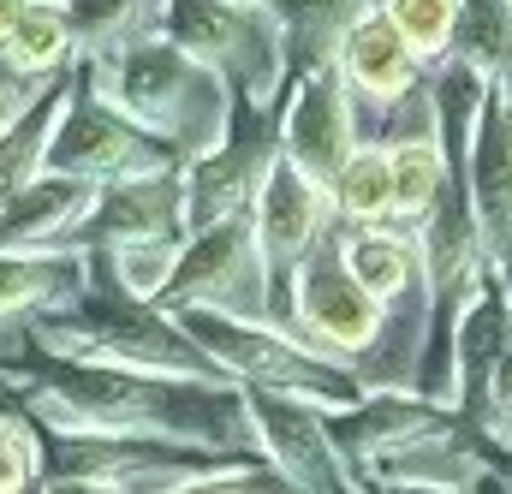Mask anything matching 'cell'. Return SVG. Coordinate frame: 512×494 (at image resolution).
I'll list each match as a JSON object with an SVG mask.
<instances>
[{"mask_svg":"<svg viewBox=\"0 0 512 494\" xmlns=\"http://www.w3.org/2000/svg\"><path fill=\"white\" fill-rule=\"evenodd\" d=\"M84 60H90L96 90L143 131L167 137L185 161L215 149L227 120H233L239 90L221 72H209L203 60H191L179 42H167L161 30H131L126 42L84 54Z\"/></svg>","mask_w":512,"mask_h":494,"instance_id":"6da1fadb","label":"cell"},{"mask_svg":"<svg viewBox=\"0 0 512 494\" xmlns=\"http://www.w3.org/2000/svg\"><path fill=\"white\" fill-rule=\"evenodd\" d=\"M167 316L185 328V340L215 370L233 375L239 387H268V393L304 399L316 411H340V405H352L364 393L358 375L340 370L322 346H304V340L268 328L262 316H239L227 304H173Z\"/></svg>","mask_w":512,"mask_h":494,"instance_id":"7a4b0ae2","label":"cell"},{"mask_svg":"<svg viewBox=\"0 0 512 494\" xmlns=\"http://www.w3.org/2000/svg\"><path fill=\"white\" fill-rule=\"evenodd\" d=\"M155 30L209 72H221L256 108H268L286 84V30L268 0H167Z\"/></svg>","mask_w":512,"mask_h":494,"instance_id":"3957f363","label":"cell"},{"mask_svg":"<svg viewBox=\"0 0 512 494\" xmlns=\"http://www.w3.org/2000/svg\"><path fill=\"white\" fill-rule=\"evenodd\" d=\"M42 346L60 358L84 364H126V370H161V375H221L161 304H84V310H42L30 322Z\"/></svg>","mask_w":512,"mask_h":494,"instance_id":"277c9868","label":"cell"},{"mask_svg":"<svg viewBox=\"0 0 512 494\" xmlns=\"http://www.w3.org/2000/svg\"><path fill=\"white\" fill-rule=\"evenodd\" d=\"M42 167H48V173H72V179L108 185V179H131V173H155V167H185V155H179L167 137L143 131L131 114H120V108L96 90L90 60L78 54L66 108H60V120L48 131V149H42Z\"/></svg>","mask_w":512,"mask_h":494,"instance_id":"5b68a950","label":"cell"},{"mask_svg":"<svg viewBox=\"0 0 512 494\" xmlns=\"http://www.w3.org/2000/svg\"><path fill=\"white\" fill-rule=\"evenodd\" d=\"M239 298H268V268H262V250H256V227L251 209L245 215H227V221H209V227H191L179 250H173V274L161 286V310L173 304H239Z\"/></svg>","mask_w":512,"mask_h":494,"instance_id":"8992f818","label":"cell"},{"mask_svg":"<svg viewBox=\"0 0 512 494\" xmlns=\"http://www.w3.org/2000/svg\"><path fill=\"white\" fill-rule=\"evenodd\" d=\"M274 155H280V137H274L268 108L239 96L221 143L185 161V227H209V221L245 215L256 185H262V167Z\"/></svg>","mask_w":512,"mask_h":494,"instance_id":"52a82bcc","label":"cell"},{"mask_svg":"<svg viewBox=\"0 0 512 494\" xmlns=\"http://www.w3.org/2000/svg\"><path fill=\"white\" fill-rule=\"evenodd\" d=\"M328 441L340 447V459L352 471H370L393 453L417 447V441H447L459 435V411L441 405L435 393H399V387H370L340 411H322Z\"/></svg>","mask_w":512,"mask_h":494,"instance_id":"ba28073f","label":"cell"},{"mask_svg":"<svg viewBox=\"0 0 512 494\" xmlns=\"http://www.w3.org/2000/svg\"><path fill=\"white\" fill-rule=\"evenodd\" d=\"M245 411H251L256 447L268 453V465L298 494H364L358 471L328 441L316 405L286 399V393H268V387H245Z\"/></svg>","mask_w":512,"mask_h":494,"instance_id":"9c48e42d","label":"cell"},{"mask_svg":"<svg viewBox=\"0 0 512 494\" xmlns=\"http://www.w3.org/2000/svg\"><path fill=\"white\" fill-rule=\"evenodd\" d=\"M274 137H280V155L292 167H304L316 185L334 191L340 167L352 161L358 149V131H352V84L334 60H316L310 72H298L280 120H274Z\"/></svg>","mask_w":512,"mask_h":494,"instance_id":"30bf717a","label":"cell"},{"mask_svg":"<svg viewBox=\"0 0 512 494\" xmlns=\"http://www.w3.org/2000/svg\"><path fill=\"white\" fill-rule=\"evenodd\" d=\"M286 304H292V322L310 328L328 352H370L387 322V304L352 280V268L340 262V245L310 250L286 274Z\"/></svg>","mask_w":512,"mask_h":494,"instance_id":"8fae6325","label":"cell"},{"mask_svg":"<svg viewBox=\"0 0 512 494\" xmlns=\"http://www.w3.org/2000/svg\"><path fill=\"white\" fill-rule=\"evenodd\" d=\"M465 191L471 221L483 239V262L507 280L512 268V78H489L483 114L465 149Z\"/></svg>","mask_w":512,"mask_h":494,"instance_id":"7c38bea8","label":"cell"},{"mask_svg":"<svg viewBox=\"0 0 512 494\" xmlns=\"http://www.w3.org/2000/svg\"><path fill=\"white\" fill-rule=\"evenodd\" d=\"M334 215V191L316 185L304 167H292L286 155H274L262 167V185L251 197V227H256V250L268 280H286L310 250L322 245V227Z\"/></svg>","mask_w":512,"mask_h":494,"instance_id":"4fadbf2b","label":"cell"},{"mask_svg":"<svg viewBox=\"0 0 512 494\" xmlns=\"http://www.w3.org/2000/svg\"><path fill=\"white\" fill-rule=\"evenodd\" d=\"M185 167H155V173H131L108 179L96 191V209L84 215V227L66 239L72 250H114L131 239H185Z\"/></svg>","mask_w":512,"mask_h":494,"instance_id":"5bb4252c","label":"cell"},{"mask_svg":"<svg viewBox=\"0 0 512 494\" xmlns=\"http://www.w3.org/2000/svg\"><path fill=\"white\" fill-rule=\"evenodd\" d=\"M334 66H340L346 84L364 90L370 102H399V96H411V84H417V72H423V60L411 54V42H405L399 24L387 18V6H364V12L340 30Z\"/></svg>","mask_w":512,"mask_h":494,"instance_id":"9a60e30c","label":"cell"},{"mask_svg":"<svg viewBox=\"0 0 512 494\" xmlns=\"http://www.w3.org/2000/svg\"><path fill=\"white\" fill-rule=\"evenodd\" d=\"M96 179H72V173H36L6 209H0V250H30V245H66L84 215L96 209Z\"/></svg>","mask_w":512,"mask_h":494,"instance_id":"2e32d148","label":"cell"},{"mask_svg":"<svg viewBox=\"0 0 512 494\" xmlns=\"http://www.w3.org/2000/svg\"><path fill=\"white\" fill-rule=\"evenodd\" d=\"M78 286H84V250L72 245L0 250V322L30 316L42 304H60Z\"/></svg>","mask_w":512,"mask_h":494,"instance_id":"e0dca14e","label":"cell"},{"mask_svg":"<svg viewBox=\"0 0 512 494\" xmlns=\"http://www.w3.org/2000/svg\"><path fill=\"white\" fill-rule=\"evenodd\" d=\"M66 90H72V72H54L42 84V96L0 131V209L42 173V149H48V131L60 120V108H66Z\"/></svg>","mask_w":512,"mask_h":494,"instance_id":"ac0fdd59","label":"cell"},{"mask_svg":"<svg viewBox=\"0 0 512 494\" xmlns=\"http://www.w3.org/2000/svg\"><path fill=\"white\" fill-rule=\"evenodd\" d=\"M340 262L352 268V280L370 292V298H382L393 304L411 280H417V239H405L399 227H346V239H340Z\"/></svg>","mask_w":512,"mask_h":494,"instance_id":"d6986e66","label":"cell"},{"mask_svg":"<svg viewBox=\"0 0 512 494\" xmlns=\"http://www.w3.org/2000/svg\"><path fill=\"white\" fill-rule=\"evenodd\" d=\"M387 167H393V221H405V227H417L441 203V191L453 185V161H447L435 131L387 143Z\"/></svg>","mask_w":512,"mask_h":494,"instance_id":"ffe728a7","label":"cell"},{"mask_svg":"<svg viewBox=\"0 0 512 494\" xmlns=\"http://www.w3.org/2000/svg\"><path fill=\"white\" fill-rule=\"evenodd\" d=\"M72 54H78V42H72V24H66V0H30L18 12L6 48H0V60L30 72V78H54Z\"/></svg>","mask_w":512,"mask_h":494,"instance_id":"44dd1931","label":"cell"},{"mask_svg":"<svg viewBox=\"0 0 512 494\" xmlns=\"http://www.w3.org/2000/svg\"><path fill=\"white\" fill-rule=\"evenodd\" d=\"M447 60H465L483 78H512V0H465Z\"/></svg>","mask_w":512,"mask_h":494,"instance_id":"7402d4cb","label":"cell"},{"mask_svg":"<svg viewBox=\"0 0 512 494\" xmlns=\"http://www.w3.org/2000/svg\"><path fill=\"white\" fill-rule=\"evenodd\" d=\"M334 215L346 227H382V221H393V167H387V149H376V143L352 149V161L334 179Z\"/></svg>","mask_w":512,"mask_h":494,"instance_id":"603a6c76","label":"cell"},{"mask_svg":"<svg viewBox=\"0 0 512 494\" xmlns=\"http://www.w3.org/2000/svg\"><path fill=\"white\" fill-rule=\"evenodd\" d=\"M364 6H370V0H268V12L280 18L286 42H292V36H310V66H316V60H334L340 30H346Z\"/></svg>","mask_w":512,"mask_h":494,"instance_id":"cb8c5ba5","label":"cell"},{"mask_svg":"<svg viewBox=\"0 0 512 494\" xmlns=\"http://www.w3.org/2000/svg\"><path fill=\"white\" fill-rule=\"evenodd\" d=\"M382 6H387V18L399 24V36L411 42L417 60H447L453 24H459L465 0H382Z\"/></svg>","mask_w":512,"mask_h":494,"instance_id":"d4e9b609","label":"cell"},{"mask_svg":"<svg viewBox=\"0 0 512 494\" xmlns=\"http://www.w3.org/2000/svg\"><path fill=\"white\" fill-rule=\"evenodd\" d=\"M66 24L78 54H102L143 24V0H66Z\"/></svg>","mask_w":512,"mask_h":494,"instance_id":"484cf974","label":"cell"},{"mask_svg":"<svg viewBox=\"0 0 512 494\" xmlns=\"http://www.w3.org/2000/svg\"><path fill=\"white\" fill-rule=\"evenodd\" d=\"M173 250L179 239H131V245H114V280L120 292L137 298V304H155L167 274H173Z\"/></svg>","mask_w":512,"mask_h":494,"instance_id":"4316f807","label":"cell"},{"mask_svg":"<svg viewBox=\"0 0 512 494\" xmlns=\"http://www.w3.org/2000/svg\"><path fill=\"white\" fill-rule=\"evenodd\" d=\"M161 494H298L274 465H245V459H227V465H209V471H191L179 477L173 489Z\"/></svg>","mask_w":512,"mask_h":494,"instance_id":"83f0119b","label":"cell"},{"mask_svg":"<svg viewBox=\"0 0 512 494\" xmlns=\"http://www.w3.org/2000/svg\"><path fill=\"white\" fill-rule=\"evenodd\" d=\"M36 483V435L24 417H0V494H24Z\"/></svg>","mask_w":512,"mask_h":494,"instance_id":"f1b7e54d","label":"cell"},{"mask_svg":"<svg viewBox=\"0 0 512 494\" xmlns=\"http://www.w3.org/2000/svg\"><path fill=\"white\" fill-rule=\"evenodd\" d=\"M42 84H48V78H30V72H18V66H6V60H0V131H6V125L18 120L36 96H42Z\"/></svg>","mask_w":512,"mask_h":494,"instance_id":"f546056e","label":"cell"},{"mask_svg":"<svg viewBox=\"0 0 512 494\" xmlns=\"http://www.w3.org/2000/svg\"><path fill=\"white\" fill-rule=\"evenodd\" d=\"M36 494H137V489H131L126 477H114V471H60Z\"/></svg>","mask_w":512,"mask_h":494,"instance_id":"4dcf8cb0","label":"cell"},{"mask_svg":"<svg viewBox=\"0 0 512 494\" xmlns=\"http://www.w3.org/2000/svg\"><path fill=\"white\" fill-rule=\"evenodd\" d=\"M483 423H489V429H507L512 423V340L501 346L495 375H489V411H483Z\"/></svg>","mask_w":512,"mask_h":494,"instance_id":"1f68e13d","label":"cell"},{"mask_svg":"<svg viewBox=\"0 0 512 494\" xmlns=\"http://www.w3.org/2000/svg\"><path fill=\"white\" fill-rule=\"evenodd\" d=\"M376 494H471V489H453V483H411V477H393Z\"/></svg>","mask_w":512,"mask_h":494,"instance_id":"d6a6232c","label":"cell"},{"mask_svg":"<svg viewBox=\"0 0 512 494\" xmlns=\"http://www.w3.org/2000/svg\"><path fill=\"white\" fill-rule=\"evenodd\" d=\"M483 471H495L501 483H512V441H489L483 447Z\"/></svg>","mask_w":512,"mask_h":494,"instance_id":"836d02e7","label":"cell"},{"mask_svg":"<svg viewBox=\"0 0 512 494\" xmlns=\"http://www.w3.org/2000/svg\"><path fill=\"white\" fill-rule=\"evenodd\" d=\"M24 6H30V0H0V48H6V36H12V24H18Z\"/></svg>","mask_w":512,"mask_h":494,"instance_id":"e575fe53","label":"cell"},{"mask_svg":"<svg viewBox=\"0 0 512 494\" xmlns=\"http://www.w3.org/2000/svg\"><path fill=\"white\" fill-rule=\"evenodd\" d=\"M501 292H507V310H512V268H507V280H501Z\"/></svg>","mask_w":512,"mask_h":494,"instance_id":"d590c367","label":"cell"}]
</instances>
